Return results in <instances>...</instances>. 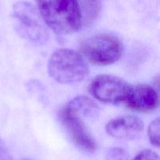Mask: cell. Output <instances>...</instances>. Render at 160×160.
<instances>
[{
	"label": "cell",
	"instance_id": "6",
	"mask_svg": "<svg viewBox=\"0 0 160 160\" xmlns=\"http://www.w3.org/2000/svg\"><path fill=\"white\" fill-rule=\"evenodd\" d=\"M59 119L78 148L88 153L96 150V142L86 128L82 118L65 106L59 110Z\"/></svg>",
	"mask_w": 160,
	"mask_h": 160
},
{
	"label": "cell",
	"instance_id": "10",
	"mask_svg": "<svg viewBox=\"0 0 160 160\" xmlns=\"http://www.w3.org/2000/svg\"><path fill=\"white\" fill-rule=\"evenodd\" d=\"M81 10L82 25L90 26L96 20L101 10V0H77Z\"/></svg>",
	"mask_w": 160,
	"mask_h": 160
},
{
	"label": "cell",
	"instance_id": "1",
	"mask_svg": "<svg viewBox=\"0 0 160 160\" xmlns=\"http://www.w3.org/2000/svg\"><path fill=\"white\" fill-rule=\"evenodd\" d=\"M36 1L43 21L56 34H73L82 27L81 10L77 0Z\"/></svg>",
	"mask_w": 160,
	"mask_h": 160
},
{
	"label": "cell",
	"instance_id": "12",
	"mask_svg": "<svg viewBox=\"0 0 160 160\" xmlns=\"http://www.w3.org/2000/svg\"><path fill=\"white\" fill-rule=\"evenodd\" d=\"M128 156L121 148H113L109 151L107 160H128Z\"/></svg>",
	"mask_w": 160,
	"mask_h": 160
},
{
	"label": "cell",
	"instance_id": "8",
	"mask_svg": "<svg viewBox=\"0 0 160 160\" xmlns=\"http://www.w3.org/2000/svg\"><path fill=\"white\" fill-rule=\"evenodd\" d=\"M107 134L120 140H134L144 130L142 120L134 116H123L110 120L106 124Z\"/></svg>",
	"mask_w": 160,
	"mask_h": 160
},
{
	"label": "cell",
	"instance_id": "9",
	"mask_svg": "<svg viewBox=\"0 0 160 160\" xmlns=\"http://www.w3.org/2000/svg\"><path fill=\"white\" fill-rule=\"evenodd\" d=\"M67 107L81 118L95 120L99 115L100 109L95 101L87 96H78L69 102Z\"/></svg>",
	"mask_w": 160,
	"mask_h": 160
},
{
	"label": "cell",
	"instance_id": "7",
	"mask_svg": "<svg viewBox=\"0 0 160 160\" xmlns=\"http://www.w3.org/2000/svg\"><path fill=\"white\" fill-rule=\"evenodd\" d=\"M123 104L138 112H149L159 106V95L154 88L147 84L131 86Z\"/></svg>",
	"mask_w": 160,
	"mask_h": 160
},
{
	"label": "cell",
	"instance_id": "14",
	"mask_svg": "<svg viewBox=\"0 0 160 160\" xmlns=\"http://www.w3.org/2000/svg\"><path fill=\"white\" fill-rule=\"evenodd\" d=\"M0 160H12L10 154L6 148L4 142L0 138Z\"/></svg>",
	"mask_w": 160,
	"mask_h": 160
},
{
	"label": "cell",
	"instance_id": "13",
	"mask_svg": "<svg viewBox=\"0 0 160 160\" xmlns=\"http://www.w3.org/2000/svg\"><path fill=\"white\" fill-rule=\"evenodd\" d=\"M132 160H159V156L152 150L146 149L138 153Z\"/></svg>",
	"mask_w": 160,
	"mask_h": 160
},
{
	"label": "cell",
	"instance_id": "2",
	"mask_svg": "<svg viewBox=\"0 0 160 160\" xmlns=\"http://www.w3.org/2000/svg\"><path fill=\"white\" fill-rule=\"evenodd\" d=\"M48 72L60 84H74L88 75L89 67L79 52L70 48H59L48 59Z\"/></svg>",
	"mask_w": 160,
	"mask_h": 160
},
{
	"label": "cell",
	"instance_id": "3",
	"mask_svg": "<svg viewBox=\"0 0 160 160\" xmlns=\"http://www.w3.org/2000/svg\"><path fill=\"white\" fill-rule=\"evenodd\" d=\"M80 50L81 56L94 65L108 66L120 59L123 46L115 36L98 34L83 41Z\"/></svg>",
	"mask_w": 160,
	"mask_h": 160
},
{
	"label": "cell",
	"instance_id": "5",
	"mask_svg": "<svg viewBox=\"0 0 160 160\" xmlns=\"http://www.w3.org/2000/svg\"><path fill=\"white\" fill-rule=\"evenodd\" d=\"M131 86L118 77L102 74L92 80L88 86V92L102 102L119 105L124 102Z\"/></svg>",
	"mask_w": 160,
	"mask_h": 160
},
{
	"label": "cell",
	"instance_id": "11",
	"mask_svg": "<svg viewBox=\"0 0 160 160\" xmlns=\"http://www.w3.org/2000/svg\"><path fill=\"white\" fill-rule=\"evenodd\" d=\"M159 131H160V120L159 117L156 120H152V123L148 126V134L149 141L152 145L155 147H159L160 144V137H159Z\"/></svg>",
	"mask_w": 160,
	"mask_h": 160
},
{
	"label": "cell",
	"instance_id": "4",
	"mask_svg": "<svg viewBox=\"0 0 160 160\" xmlns=\"http://www.w3.org/2000/svg\"><path fill=\"white\" fill-rule=\"evenodd\" d=\"M12 16L16 30L22 38L36 45L47 42L48 34L45 23L32 5L26 2L17 3Z\"/></svg>",
	"mask_w": 160,
	"mask_h": 160
}]
</instances>
